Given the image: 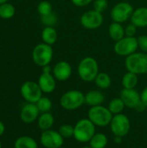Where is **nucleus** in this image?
Returning a JSON list of instances; mask_svg holds the SVG:
<instances>
[{
    "instance_id": "f257e3e1",
    "label": "nucleus",
    "mask_w": 147,
    "mask_h": 148,
    "mask_svg": "<svg viewBox=\"0 0 147 148\" xmlns=\"http://www.w3.org/2000/svg\"><path fill=\"white\" fill-rule=\"evenodd\" d=\"M95 127L88 118L81 119L74 126V139L80 143H88L96 133Z\"/></svg>"
},
{
    "instance_id": "f03ea898",
    "label": "nucleus",
    "mask_w": 147,
    "mask_h": 148,
    "mask_svg": "<svg viewBox=\"0 0 147 148\" xmlns=\"http://www.w3.org/2000/svg\"><path fill=\"white\" fill-rule=\"evenodd\" d=\"M99 73V64L94 58L87 56L79 62L78 75L83 82H94Z\"/></svg>"
},
{
    "instance_id": "7ed1b4c3",
    "label": "nucleus",
    "mask_w": 147,
    "mask_h": 148,
    "mask_svg": "<svg viewBox=\"0 0 147 148\" xmlns=\"http://www.w3.org/2000/svg\"><path fill=\"white\" fill-rule=\"evenodd\" d=\"M85 103V95L80 90H68L60 98L61 107L67 111H75Z\"/></svg>"
},
{
    "instance_id": "20e7f679",
    "label": "nucleus",
    "mask_w": 147,
    "mask_h": 148,
    "mask_svg": "<svg viewBox=\"0 0 147 148\" xmlns=\"http://www.w3.org/2000/svg\"><path fill=\"white\" fill-rule=\"evenodd\" d=\"M125 66L127 71L138 75L147 74V54L135 52L126 57Z\"/></svg>"
},
{
    "instance_id": "39448f33",
    "label": "nucleus",
    "mask_w": 147,
    "mask_h": 148,
    "mask_svg": "<svg viewBox=\"0 0 147 148\" xmlns=\"http://www.w3.org/2000/svg\"><path fill=\"white\" fill-rule=\"evenodd\" d=\"M113 114L110 112L108 108L102 105L91 107L88 111V118L96 127H107L110 125Z\"/></svg>"
},
{
    "instance_id": "423d86ee",
    "label": "nucleus",
    "mask_w": 147,
    "mask_h": 148,
    "mask_svg": "<svg viewBox=\"0 0 147 148\" xmlns=\"http://www.w3.org/2000/svg\"><path fill=\"white\" fill-rule=\"evenodd\" d=\"M109 126L111 132L114 136H120L124 138L130 132L131 121L126 114H123L121 113L113 115Z\"/></svg>"
},
{
    "instance_id": "0eeeda50",
    "label": "nucleus",
    "mask_w": 147,
    "mask_h": 148,
    "mask_svg": "<svg viewBox=\"0 0 147 148\" xmlns=\"http://www.w3.org/2000/svg\"><path fill=\"white\" fill-rule=\"evenodd\" d=\"M139 49L138 39L135 36H124L122 39L117 41L113 46L114 52L120 56L127 57L135 53Z\"/></svg>"
},
{
    "instance_id": "6e6552de",
    "label": "nucleus",
    "mask_w": 147,
    "mask_h": 148,
    "mask_svg": "<svg viewBox=\"0 0 147 148\" xmlns=\"http://www.w3.org/2000/svg\"><path fill=\"white\" fill-rule=\"evenodd\" d=\"M32 58L34 62L40 67L49 65L53 58V49L51 45L44 42L36 45L33 49Z\"/></svg>"
},
{
    "instance_id": "1a4fd4ad",
    "label": "nucleus",
    "mask_w": 147,
    "mask_h": 148,
    "mask_svg": "<svg viewBox=\"0 0 147 148\" xmlns=\"http://www.w3.org/2000/svg\"><path fill=\"white\" fill-rule=\"evenodd\" d=\"M133 10V7L130 3L120 2L113 7L110 16L113 22L123 23L131 19Z\"/></svg>"
},
{
    "instance_id": "9d476101",
    "label": "nucleus",
    "mask_w": 147,
    "mask_h": 148,
    "mask_svg": "<svg viewBox=\"0 0 147 148\" xmlns=\"http://www.w3.org/2000/svg\"><path fill=\"white\" fill-rule=\"evenodd\" d=\"M21 95L29 103H36L42 96V91L38 83L29 81L24 82L21 87Z\"/></svg>"
},
{
    "instance_id": "9b49d317",
    "label": "nucleus",
    "mask_w": 147,
    "mask_h": 148,
    "mask_svg": "<svg viewBox=\"0 0 147 148\" xmlns=\"http://www.w3.org/2000/svg\"><path fill=\"white\" fill-rule=\"evenodd\" d=\"M103 15L95 10L86 11L81 16V23L87 29H96L103 23Z\"/></svg>"
},
{
    "instance_id": "f8f14e48",
    "label": "nucleus",
    "mask_w": 147,
    "mask_h": 148,
    "mask_svg": "<svg viewBox=\"0 0 147 148\" xmlns=\"http://www.w3.org/2000/svg\"><path fill=\"white\" fill-rule=\"evenodd\" d=\"M40 142L45 148H60L63 146L64 138L58 131L49 129L42 131L40 137Z\"/></svg>"
},
{
    "instance_id": "ddd939ff",
    "label": "nucleus",
    "mask_w": 147,
    "mask_h": 148,
    "mask_svg": "<svg viewBox=\"0 0 147 148\" xmlns=\"http://www.w3.org/2000/svg\"><path fill=\"white\" fill-rule=\"evenodd\" d=\"M120 97L123 101L125 106L128 108L134 109L141 101L140 94L135 88H123L120 92Z\"/></svg>"
},
{
    "instance_id": "4468645a",
    "label": "nucleus",
    "mask_w": 147,
    "mask_h": 148,
    "mask_svg": "<svg viewBox=\"0 0 147 148\" xmlns=\"http://www.w3.org/2000/svg\"><path fill=\"white\" fill-rule=\"evenodd\" d=\"M40 111L36 103H27L25 104L20 113L21 121L26 124H31L39 117Z\"/></svg>"
},
{
    "instance_id": "2eb2a0df",
    "label": "nucleus",
    "mask_w": 147,
    "mask_h": 148,
    "mask_svg": "<svg viewBox=\"0 0 147 148\" xmlns=\"http://www.w3.org/2000/svg\"><path fill=\"white\" fill-rule=\"evenodd\" d=\"M72 75V67L66 61L58 62L53 69V75L59 82H65Z\"/></svg>"
},
{
    "instance_id": "dca6fc26",
    "label": "nucleus",
    "mask_w": 147,
    "mask_h": 148,
    "mask_svg": "<svg viewBox=\"0 0 147 148\" xmlns=\"http://www.w3.org/2000/svg\"><path fill=\"white\" fill-rule=\"evenodd\" d=\"M38 85L42 93H52L56 87V79L51 72H42L38 79Z\"/></svg>"
},
{
    "instance_id": "f3484780",
    "label": "nucleus",
    "mask_w": 147,
    "mask_h": 148,
    "mask_svg": "<svg viewBox=\"0 0 147 148\" xmlns=\"http://www.w3.org/2000/svg\"><path fill=\"white\" fill-rule=\"evenodd\" d=\"M131 22L137 28H145L147 26V7H139L133 10L131 16Z\"/></svg>"
},
{
    "instance_id": "a211bd4d",
    "label": "nucleus",
    "mask_w": 147,
    "mask_h": 148,
    "mask_svg": "<svg viewBox=\"0 0 147 148\" xmlns=\"http://www.w3.org/2000/svg\"><path fill=\"white\" fill-rule=\"evenodd\" d=\"M105 101V95L101 90H90L85 94V103L90 107L102 105Z\"/></svg>"
},
{
    "instance_id": "6ab92c4d",
    "label": "nucleus",
    "mask_w": 147,
    "mask_h": 148,
    "mask_svg": "<svg viewBox=\"0 0 147 148\" xmlns=\"http://www.w3.org/2000/svg\"><path fill=\"white\" fill-rule=\"evenodd\" d=\"M108 35L112 40L117 42L126 36L125 28L122 26L121 23L113 22L108 27Z\"/></svg>"
},
{
    "instance_id": "aec40b11",
    "label": "nucleus",
    "mask_w": 147,
    "mask_h": 148,
    "mask_svg": "<svg viewBox=\"0 0 147 148\" xmlns=\"http://www.w3.org/2000/svg\"><path fill=\"white\" fill-rule=\"evenodd\" d=\"M55 122V118L53 114L49 112L48 113H42L38 119H37V125L38 127L42 131H46L51 129Z\"/></svg>"
},
{
    "instance_id": "412c9836",
    "label": "nucleus",
    "mask_w": 147,
    "mask_h": 148,
    "mask_svg": "<svg viewBox=\"0 0 147 148\" xmlns=\"http://www.w3.org/2000/svg\"><path fill=\"white\" fill-rule=\"evenodd\" d=\"M15 148H38V144L35 139L29 136H20L18 137L14 144Z\"/></svg>"
},
{
    "instance_id": "4be33fe9",
    "label": "nucleus",
    "mask_w": 147,
    "mask_h": 148,
    "mask_svg": "<svg viewBox=\"0 0 147 148\" xmlns=\"http://www.w3.org/2000/svg\"><path fill=\"white\" fill-rule=\"evenodd\" d=\"M57 31L54 27H45L42 32V39L44 43L53 45L57 41Z\"/></svg>"
},
{
    "instance_id": "5701e85b",
    "label": "nucleus",
    "mask_w": 147,
    "mask_h": 148,
    "mask_svg": "<svg viewBox=\"0 0 147 148\" xmlns=\"http://www.w3.org/2000/svg\"><path fill=\"white\" fill-rule=\"evenodd\" d=\"M88 143L92 148H105L108 144V138L103 133H95Z\"/></svg>"
},
{
    "instance_id": "b1692460",
    "label": "nucleus",
    "mask_w": 147,
    "mask_h": 148,
    "mask_svg": "<svg viewBox=\"0 0 147 148\" xmlns=\"http://www.w3.org/2000/svg\"><path fill=\"white\" fill-rule=\"evenodd\" d=\"M138 82H139V75L129 71L123 75L121 81L123 88H128V89L135 88L136 86L138 85Z\"/></svg>"
},
{
    "instance_id": "393cba45",
    "label": "nucleus",
    "mask_w": 147,
    "mask_h": 148,
    "mask_svg": "<svg viewBox=\"0 0 147 148\" xmlns=\"http://www.w3.org/2000/svg\"><path fill=\"white\" fill-rule=\"evenodd\" d=\"M94 82L95 85L100 89H107L112 85V78H111V76L108 74L104 73V72L99 73Z\"/></svg>"
},
{
    "instance_id": "a878e982",
    "label": "nucleus",
    "mask_w": 147,
    "mask_h": 148,
    "mask_svg": "<svg viewBox=\"0 0 147 148\" xmlns=\"http://www.w3.org/2000/svg\"><path fill=\"white\" fill-rule=\"evenodd\" d=\"M108 109L110 110V112L115 115V114H121L124 110V108H126L123 101L120 99V97H117V98H113V100H111L108 103L107 106Z\"/></svg>"
},
{
    "instance_id": "bb28decb",
    "label": "nucleus",
    "mask_w": 147,
    "mask_h": 148,
    "mask_svg": "<svg viewBox=\"0 0 147 148\" xmlns=\"http://www.w3.org/2000/svg\"><path fill=\"white\" fill-rule=\"evenodd\" d=\"M36 104L41 114L49 112L52 108V106H53L51 100L48 97H45V96H42Z\"/></svg>"
},
{
    "instance_id": "cd10ccee",
    "label": "nucleus",
    "mask_w": 147,
    "mask_h": 148,
    "mask_svg": "<svg viewBox=\"0 0 147 148\" xmlns=\"http://www.w3.org/2000/svg\"><path fill=\"white\" fill-rule=\"evenodd\" d=\"M15 14V8L10 3H3L0 5V17L8 19L14 16Z\"/></svg>"
},
{
    "instance_id": "c85d7f7f",
    "label": "nucleus",
    "mask_w": 147,
    "mask_h": 148,
    "mask_svg": "<svg viewBox=\"0 0 147 148\" xmlns=\"http://www.w3.org/2000/svg\"><path fill=\"white\" fill-rule=\"evenodd\" d=\"M59 134L64 139L74 138V127L70 124H63L59 127Z\"/></svg>"
},
{
    "instance_id": "c756f323",
    "label": "nucleus",
    "mask_w": 147,
    "mask_h": 148,
    "mask_svg": "<svg viewBox=\"0 0 147 148\" xmlns=\"http://www.w3.org/2000/svg\"><path fill=\"white\" fill-rule=\"evenodd\" d=\"M41 21L45 27H53L57 23V16L54 12H51L46 16H41Z\"/></svg>"
},
{
    "instance_id": "7c9ffc66",
    "label": "nucleus",
    "mask_w": 147,
    "mask_h": 148,
    "mask_svg": "<svg viewBox=\"0 0 147 148\" xmlns=\"http://www.w3.org/2000/svg\"><path fill=\"white\" fill-rule=\"evenodd\" d=\"M37 11L41 16H46L52 11V5L48 1H42L37 6Z\"/></svg>"
},
{
    "instance_id": "2f4dec72",
    "label": "nucleus",
    "mask_w": 147,
    "mask_h": 148,
    "mask_svg": "<svg viewBox=\"0 0 147 148\" xmlns=\"http://www.w3.org/2000/svg\"><path fill=\"white\" fill-rule=\"evenodd\" d=\"M94 10L98 12L103 13L108 7V1L107 0H94L93 3Z\"/></svg>"
},
{
    "instance_id": "473e14b6",
    "label": "nucleus",
    "mask_w": 147,
    "mask_h": 148,
    "mask_svg": "<svg viewBox=\"0 0 147 148\" xmlns=\"http://www.w3.org/2000/svg\"><path fill=\"white\" fill-rule=\"evenodd\" d=\"M138 44H139V48L140 49V50L144 53L147 54V36L146 35H142L139 36L138 38Z\"/></svg>"
},
{
    "instance_id": "72a5a7b5",
    "label": "nucleus",
    "mask_w": 147,
    "mask_h": 148,
    "mask_svg": "<svg viewBox=\"0 0 147 148\" xmlns=\"http://www.w3.org/2000/svg\"><path fill=\"white\" fill-rule=\"evenodd\" d=\"M136 33H137V27L133 23L128 24L125 28V34L126 36H134Z\"/></svg>"
},
{
    "instance_id": "f704fd0d",
    "label": "nucleus",
    "mask_w": 147,
    "mask_h": 148,
    "mask_svg": "<svg viewBox=\"0 0 147 148\" xmlns=\"http://www.w3.org/2000/svg\"><path fill=\"white\" fill-rule=\"evenodd\" d=\"M71 1L73 4H75L77 7H85L93 2V0H71Z\"/></svg>"
},
{
    "instance_id": "c9c22d12",
    "label": "nucleus",
    "mask_w": 147,
    "mask_h": 148,
    "mask_svg": "<svg viewBox=\"0 0 147 148\" xmlns=\"http://www.w3.org/2000/svg\"><path fill=\"white\" fill-rule=\"evenodd\" d=\"M140 98H141V101L147 108V87H146L140 93Z\"/></svg>"
},
{
    "instance_id": "e433bc0d",
    "label": "nucleus",
    "mask_w": 147,
    "mask_h": 148,
    "mask_svg": "<svg viewBox=\"0 0 147 148\" xmlns=\"http://www.w3.org/2000/svg\"><path fill=\"white\" fill-rule=\"evenodd\" d=\"M5 131V127H4V124L0 121V136H2L3 134Z\"/></svg>"
},
{
    "instance_id": "4c0bfd02",
    "label": "nucleus",
    "mask_w": 147,
    "mask_h": 148,
    "mask_svg": "<svg viewBox=\"0 0 147 148\" xmlns=\"http://www.w3.org/2000/svg\"><path fill=\"white\" fill-rule=\"evenodd\" d=\"M122 140H123V138L122 137H120V136H114V142L116 143V144H120L121 142H122Z\"/></svg>"
},
{
    "instance_id": "58836bf2",
    "label": "nucleus",
    "mask_w": 147,
    "mask_h": 148,
    "mask_svg": "<svg viewBox=\"0 0 147 148\" xmlns=\"http://www.w3.org/2000/svg\"><path fill=\"white\" fill-rule=\"evenodd\" d=\"M8 0H0V4H3V3H5Z\"/></svg>"
},
{
    "instance_id": "ea45409f",
    "label": "nucleus",
    "mask_w": 147,
    "mask_h": 148,
    "mask_svg": "<svg viewBox=\"0 0 147 148\" xmlns=\"http://www.w3.org/2000/svg\"><path fill=\"white\" fill-rule=\"evenodd\" d=\"M81 148H92V147L88 146V147H81Z\"/></svg>"
},
{
    "instance_id": "a19ab883",
    "label": "nucleus",
    "mask_w": 147,
    "mask_h": 148,
    "mask_svg": "<svg viewBox=\"0 0 147 148\" xmlns=\"http://www.w3.org/2000/svg\"><path fill=\"white\" fill-rule=\"evenodd\" d=\"M0 148H2V144H1V142H0Z\"/></svg>"
},
{
    "instance_id": "79ce46f5",
    "label": "nucleus",
    "mask_w": 147,
    "mask_h": 148,
    "mask_svg": "<svg viewBox=\"0 0 147 148\" xmlns=\"http://www.w3.org/2000/svg\"><path fill=\"white\" fill-rule=\"evenodd\" d=\"M60 148H64V147H60Z\"/></svg>"
},
{
    "instance_id": "37998d69",
    "label": "nucleus",
    "mask_w": 147,
    "mask_h": 148,
    "mask_svg": "<svg viewBox=\"0 0 147 148\" xmlns=\"http://www.w3.org/2000/svg\"><path fill=\"white\" fill-rule=\"evenodd\" d=\"M146 1H147V0H146Z\"/></svg>"
}]
</instances>
